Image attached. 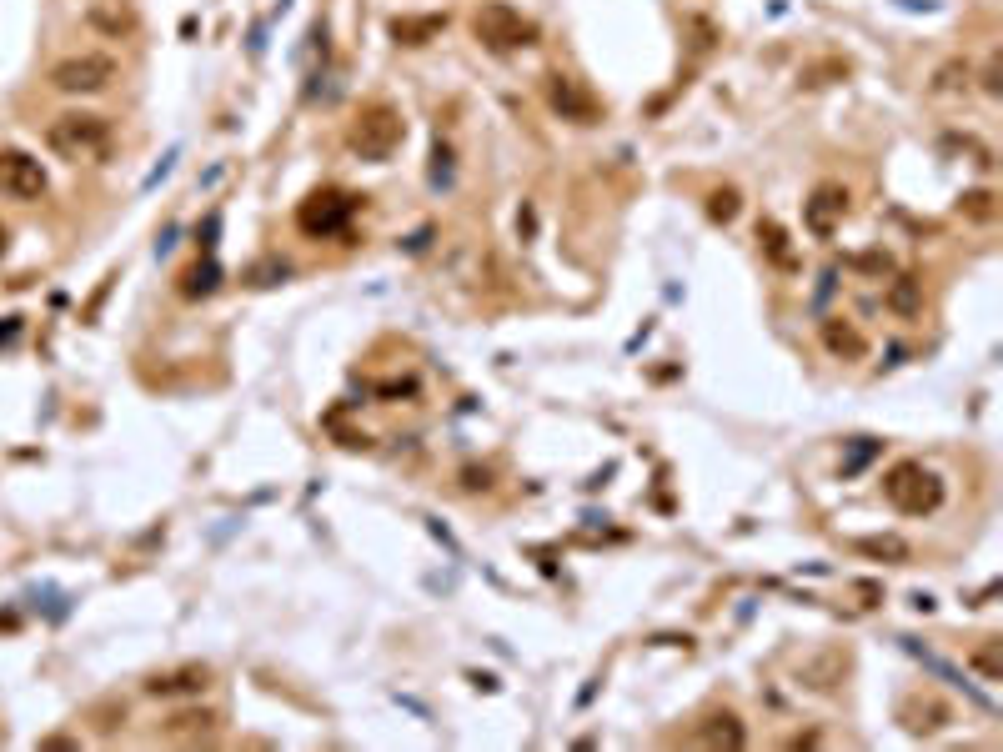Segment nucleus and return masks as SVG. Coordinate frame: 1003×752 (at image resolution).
I'll return each instance as SVG.
<instances>
[{
  "instance_id": "f257e3e1",
  "label": "nucleus",
  "mask_w": 1003,
  "mask_h": 752,
  "mask_svg": "<svg viewBox=\"0 0 1003 752\" xmlns=\"http://www.w3.org/2000/svg\"><path fill=\"white\" fill-rule=\"evenodd\" d=\"M46 146H51V156H61V161H71V166H81V161H106L111 146H116V131H111V121L96 116V111H66V116H56V121L46 126Z\"/></svg>"
},
{
  "instance_id": "f03ea898",
  "label": "nucleus",
  "mask_w": 1003,
  "mask_h": 752,
  "mask_svg": "<svg viewBox=\"0 0 1003 752\" xmlns=\"http://www.w3.org/2000/svg\"><path fill=\"white\" fill-rule=\"evenodd\" d=\"M883 497L903 512V517H933L943 507V482L938 472H928L923 462H893L883 472Z\"/></svg>"
},
{
  "instance_id": "7ed1b4c3",
  "label": "nucleus",
  "mask_w": 1003,
  "mask_h": 752,
  "mask_svg": "<svg viewBox=\"0 0 1003 752\" xmlns=\"http://www.w3.org/2000/svg\"><path fill=\"white\" fill-rule=\"evenodd\" d=\"M472 36L492 56H507V51L537 46V21H527L517 6H507V0H487V6L472 11Z\"/></svg>"
},
{
  "instance_id": "20e7f679",
  "label": "nucleus",
  "mask_w": 1003,
  "mask_h": 752,
  "mask_svg": "<svg viewBox=\"0 0 1003 752\" xmlns=\"http://www.w3.org/2000/svg\"><path fill=\"white\" fill-rule=\"evenodd\" d=\"M402 136H407V126H402L397 106L372 101V106L357 111V121H352V131H347V146H352L362 161H392L397 146H402Z\"/></svg>"
},
{
  "instance_id": "39448f33",
  "label": "nucleus",
  "mask_w": 1003,
  "mask_h": 752,
  "mask_svg": "<svg viewBox=\"0 0 1003 752\" xmlns=\"http://www.w3.org/2000/svg\"><path fill=\"white\" fill-rule=\"evenodd\" d=\"M362 211V196L352 191H337V186H321L311 191L301 206H296V231L311 236V241H326V236H342L352 226V216Z\"/></svg>"
},
{
  "instance_id": "423d86ee",
  "label": "nucleus",
  "mask_w": 1003,
  "mask_h": 752,
  "mask_svg": "<svg viewBox=\"0 0 1003 752\" xmlns=\"http://www.w3.org/2000/svg\"><path fill=\"white\" fill-rule=\"evenodd\" d=\"M116 56H106V51H81V56H66V61H56L51 66V86L61 91V96H101L111 81H116Z\"/></svg>"
},
{
  "instance_id": "0eeeda50",
  "label": "nucleus",
  "mask_w": 1003,
  "mask_h": 752,
  "mask_svg": "<svg viewBox=\"0 0 1003 752\" xmlns=\"http://www.w3.org/2000/svg\"><path fill=\"white\" fill-rule=\"evenodd\" d=\"M46 186H51V181H46V166H41L31 151H21V146H0V196L31 206V201L46 196Z\"/></svg>"
},
{
  "instance_id": "6e6552de",
  "label": "nucleus",
  "mask_w": 1003,
  "mask_h": 752,
  "mask_svg": "<svg viewBox=\"0 0 1003 752\" xmlns=\"http://www.w3.org/2000/svg\"><path fill=\"white\" fill-rule=\"evenodd\" d=\"M843 216H848V191H843V186H833V181L813 186V196H808V206H803V221H808V231L828 241V236L843 226Z\"/></svg>"
},
{
  "instance_id": "1a4fd4ad",
  "label": "nucleus",
  "mask_w": 1003,
  "mask_h": 752,
  "mask_svg": "<svg viewBox=\"0 0 1003 752\" xmlns=\"http://www.w3.org/2000/svg\"><path fill=\"white\" fill-rule=\"evenodd\" d=\"M211 687V667L186 662V667H166L146 677V697H201Z\"/></svg>"
},
{
  "instance_id": "9d476101",
  "label": "nucleus",
  "mask_w": 1003,
  "mask_h": 752,
  "mask_svg": "<svg viewBox=\"0 0 1003 752\" xmlns=\"http://www.w3.org/2000/svg\"><path fill=\"white\" fill-rule=\"evenodd\" d=\"M547 101H552V111H562L567 121H592V116H597L592 96L577 91L572 76H552V81H547Z\"/></svg>"
},
{
  "instance_id": "9b49d317",
  "label": "nucleus",
  "mask_w": 1003,
  "mask_h": 752,
  "mask_svg": "<svg viewBox=\"0 0 1003 752\" xmlns=\"http://www.w3.org/2000/svg\"><path fill=\"white\" fill-rule=\"evenodd\" d=\"M823 346H828L838 361H863V356H868V336H863L853 321H843V316H828V321H823Z\"/></svg>"
},
{
  "instance_id": "f8f14e48",
  "label": "nucleus",
  "mask_w": 1003,
  "mask_h": 752,
  "mask_svg": "<svg viewBox=\"0 0 1003 752\" xmlns=\"http://www.w3.org/2000/svg\"><path fill=\"white\" fill-rule=\"evenodd\" d=\"M898 722H903L908 732H938V727L948 722V707L933 702V697H908V702L898 707Z\"/></svg>"
},
{
  "instance_id": "ddd939ff",
  "label": "nucleus",
  "mask_w": 1003,
  "mask_h": 752,
  "mask_svg": "<svg viewBox=\"0 0 1003 752\" xmlns=\"http://www.w3.org/2000/svg\"><path fill=\"white\" fill-rule=\"evenodd\" d=\"M698 742H703V747H733V752H738V747L748 742V727H743L733 712H713V717L698 727Z\"/></svg>"
},
{
  "instance_id": "4468645a",
  "label": "nucleus",
  "mask_w": 1003,
  "mask_h": 752,
  "mask_svg": "<svg viewBox=\"0 0 1003 752\" xmlns=\"http://www.w3.org/2000/svg\"><path fill=\"white\" fill-rule=\"evenodd\" d=\"M442 26H447V16H397L392 36H397V46H427Z\"/></svg>"
},
{
  "instance_id": "2eb2a0df",
  "label": "nucleus",
  "mask_w": 1003,
  "mask_h": 752,
  "mask_svg": "<svg viewBox=\"0 0 1003 752\" xmlns=\"http://www.w3.org/2000/svg\"><path fill=\"white\" fill-rule=\"evenodd\" d=\"M888 306H893L898 316H913V311L923 306V281H918V276H898V281L888 286Z\"/></svg>"
},
{
  "instance_id": "dca6fc26",
  "label": "nucleus",
  "mask_w": 1003,
  "mask_h": 752,
  "mask_svg": "<svg viewBox=\"0 0 1003 752\" xmlns=\"http://www.w3.org/2000/svg\"><path fill=\"white\" fill-rule=\"evenodd\" d=\"M958 216H968V221H993V216H998V196H993L988 186L963 191V196H958Z\"/></svg>"
},
{
  "instance_id": "f3484780",
  "label": "nucleus",
  "mask_w": 1003,
  "mask_h": 752,
  "mask_svg": "<svg viewBox=\"0 0 1003 752\" xmlns=\"http://www.w3.org/2000/svg\"><path fill=\"white\" fill-rule=\"evenodd\" d=\"M216 727V712H176L171 722H166V737H206Z\"/></svg>"
},
{
  "instance_id": "a211bd4d",
  "label": "nucleus",
  "mask_w": 1003,
  "mask_h": 752,
  "mask_svg": "<svg viewBox=\"0 0 1003 752\" xmlns=\"http://www.w3.org/2000/svg\"><path fill=\"white\" fill-rule=\"evenodd\" d=\"M758 241L768 246V256H773L778 266H793V251H788V231H783L778 221H763V226H758Z\"/></svg>"
},
{
  "instance_id": "6ab92c4d",
  "label": "nucleus",
  "mask_w": 1003,
  "mask_h": 752,
  "mask_svg": "<svg viewBox=\"0 0 1003 752\" xmlns=\"http://www.w3.org/2000/svg\"><path fill=\"white\" fill-rule=\"evenodd\" d=\"M216 276H221V271H216L211 261L196 266V271H186V276H181V296H206V291H216Z\"/></svg>"
},
{
  "instance_id": "aec40b11",
  "label": "nucleus",
  "mask_w": 1003,
  "mask_h": 752,
  "mask_svg": "<svg viewBox=\"0 0 1003 752\" xmlns=\"http://www.w3.org/2000/svg\"><path fill=\"white\" fill-rule=\"evenodd\" d=\"M858 552H868V557H888V562H903V557H908V542H898V537H863Z\"/></svg>"
},
{
  "instance_id": "412c9836",
  "label": "nucleus",
  "mask_w": 1003,
  "mask_h": 752,
  "mask_svg": "<svg viewBox=\"0 0 1003 752\" xmlns=\"http://www.w3.org/2000/svg\"><path fill=\"white\" fill-rule=\"evenodd\" d=\"M708 216H713V221H723V226H728V221H733V216H738V191H733V186H723V191H713V196H708Z\"/></svg>"
},
{
  "instance_id": "4be33fe9",
  "label": "nucleus",
  "mask_w": 1003,
  "mask_h": 752,
  "mask_svg": "<svg viewBox=\"0 0 1003 752\" xmlns=\"http://www.w3.org/2000/svg\"><path fill=\"white\" fill-rule=\"evenodd\" d=\"M973 667L988 677V682H998L1003 677V657H998V642H988L983 652H973Z\"/></svg>"
},
{
  "instance_id": "5701e85b",
  "label": "nucleus",
  "mask_w": 1003,
  "mask_h": 752,
  "mask_svg": "<svg viewBox=\"0 0 1003 752\" xmlns=\"http://www.w3.org/2000/svg\"><path fill=\"white\" fill-rule=\"evenodd\" d=\"M968 76H973V71L953 61V66H943V71H938V91H948V96H953V91H968Z\"/></svg>"
},
{
  "instance_id": "b1692460",
  "label": "nucleus",
  "mask_w": 1003,
  "mask_h": 752,
  "mask_svg": "<svg viewBox=\"0 0 1003 752\" xmlns=\"http://www.w3.org/2000/svg\"><path fill=\"white\" fill-rule=\"evenodd\" d=\"M983 91L998 96V61H988V71H983Z\"/></svg>"
},
{
  "instance_id": "393cba45",
  "label": "nucleus",
  "mask_w": 1003,
  "mask_h": 752,
  "mask_svg": "<svg viewBox=\"0 0 1003 752\" xmlns=\"http://www.w3.org/2000/svg\"><path fill=\"white\" fill-rule=\"evenodd\" d=\"M11 251V231H6V221H0V256Z\"/></svg>"
}]
</instances>
